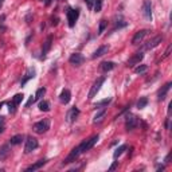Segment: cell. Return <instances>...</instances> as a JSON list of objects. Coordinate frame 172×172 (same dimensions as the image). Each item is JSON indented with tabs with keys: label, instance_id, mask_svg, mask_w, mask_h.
<instances>
[{
	"label": "cell",
	"instance_id": "cell-40",
	"mask_svg": "<svg viewBox=\"0 0 172 172\" xmlns=\"http://www.w3.org/2000/svg\"><path fill=\"white\" fill-rule=\"evenodd\" d=\"M164 168H165L164 165H159V167H157V171H163Z\"/></svg>",
	"mask_w": 172,
	"mask_h": 172
},
{
	"label": "cell",
	"instance_id": "cell-16",
	"mask_svg": "<svg viewBox=\"0 0 172 172\" xmlns=\"http://www.w3.org/2000/svg\"><path fill=\"white\" fill-rule=\"evenodd\" d=\"M171 86H172V82H167V83L160 89L159 93H157V100H159V101H163V100L167 97L168 91H169V89H171Z\"/></svg>",
	"mask_w": 172,
	"mask_h": 172
},
{
	"label": "cell",
	"instance_id": "cell-22",
	"mask_svg": "<svg viewBox=\"0 0 172 172\" xmlns=\"http://www.w3.org/2000/svg\"><path fill=\"white\" fill-rule=\"evenodd\" d=\"M106 116V106L105 108H102L101 110H98L97 113H95V116H94V120H93V123L94 124H97V123H101L104 120V117Z\"/></svg>",
	"mask_w": 172,
	"mask_h": 172
},
{
	"label": "cell",
	"instance_id": "cell-31",
	"mask_svg": "<svg viewBox=\"0 0 172 172\" xmlns=\"http://www.w3.org/2000/svg\"><path fill=\"white\" fill-rule=\"evenodd\" d=\"M102 3H104V0H94V7H93V9H94L95 12H100V11L102 9Z\"/></svg>",
	"mask_w": 172,
	"mask_h": 172
},
{
	"label": "cell",
	"instance_id": "cell-28",
	"mask_svg": "<svg viewBox=\"0 0 172 172\" xmlns=\"http://www.w3.org/2000/svg\"><path fill=\"white\" fill-rule=\"evenodd\" d=\"M106 27H108V22L105 19H101L100 20V26H98V35H102L104 31L106 30Z\"/></svg>",
	"mask_w": 172,
	"mask_h": 172
},
{
	"label": "cell",
	"instance_id": "cell-9",
	"mask_svg": "<svg viewBox=\"0 0 172 172\" xmlns=\"http://www.w3.org/2000/svg\"><path fill=\"white\" fill-rule=\"evenodd\" d=\"M161 42H163V37H161V35H156L153 39L148 41L147 43L143 46L141 51H143V50H152V49H155V47H157V46H159Z\"/></svg>",
	"mask_w": 172,
	"mask_h": 172
},
{
	"label": "cell",
	"instance_id": "cell-34",
	"mask_svg": "<svg viewBox=\"0 0 172 172\" xmlns=\"http://www.w3.org/2000/svg\"><path fill=\"white\" fill-rule=\"evenodd\" d=\"M171 49H172V46H168V49L165 50V53H164L163 58H161V61H163V59H165V58H167V57H169V53H171Z\"/></svg>",
	"mask_w": 172,
	"mask_h": 172
},
{
	"label": "cell",
	"instance_id": "cell-14",
	"mask_svg": "<svg viewBox=\"0 0 172 172\" xmlns=\"http://www.w3.org/2000/svg\"><path fill=\"white\" fill-rule=\"evenodd\" d=\"M35 75H37V70H35V67H28V69H27V71H26V74H24V77L22 78L20 86H24L26 83L30 81V79L35 78Z\"/></svg>",
	"mask_w": 172,
	"mask_h": 172
},
{
	"label": "cell",
	"instance_id": "cell-6",
	"mask_svg": "<svg viewBox=\"0 0 172 172\" xmlns=\"http://www.w3.org/2000/svg\"><path fill=\"white\" fill-rule=\"evenodd\" d=\"M39 147V143L38 140L33 136H28L27 140H26V145H24V153H31L33 151H35L37 148Z\"/></svg>",
	"mask_w": 172,
	"mask_h": 172
},
{
	"label": "cell",
	"instance_id": "cell-29",
	"mask_svg": "<svg viewBox=\"0 0 172 172\" xmlns=\"http://www.w3.org/2000/svg\"><path fill=\"white\" fill-rule=\"evenodd\" d=\"M23 98H24V95L20 94V93H18V94H15V95L12 97V101H11V102L15 104V105L18 106V105H19V104H20L22 101H23Z\"/></svg>",
	"mask_w": 172,
	"mask_h": 172
},
{
	"label": "cell",
	"instance_id": "cell-15",
	"mask_svg": "<svg viewBox=\"0 0 172 172\" xmlns=\"http://www.w3.org/2000/svg\"><path fill=\"white\" fill-rule=\"evenodd\" d=\"M51 45H53V37H51V35H49V37H47V39H46V42L43 43V49H42L41 59H45V58H46L47 53H49L50 49H51Z\"/></svg>",
	"mask_w": 172,
	"mask_h": 172
},
{
	"label": "cell",
	"instance_id": "cell-32",
	"mask_svg": "<svg viewBox=\"0 0 172 172\" xmlns=\"http://www.w3.org/2000/svg\"><path fill=\"white\" fill-rule=\"evenodd\" d=\"M147 70H148V66L147 65H140V66H137V67L135 69V73L136 74H144Z\"/></svg>",
	"mask_w": 172,
	"mask_h": 172
},
{
	"label": "cell",
	"instance_id": "cell-7",
	"mask_svg": "<svg viewBox=\"0 0 172 172\" xmlns=\"http://www.w3.org/2000/svg\"><path fill=\"white\" fill-rule=\"evenodd\" d=\"M98 140H100V136L98 135H94L93 137H90L89 140L82 141V153H85V152H87V151H90L91 148H93L95 144L98 143Z\"/></svg>",
	"mask_w": 172,
	"mask_h": 172
},
{
	"label": "cell",
	"instance_id": "cell-39",
	"mask_svg": "<svg viewBox=\"0 0 172 172\" xmlns=\"http://www.w3.org/2000/svg\"><path fill=\"white\" fill-rule=\"evenodd\" d=\"M164 161H165V164L169 163V153H168V155L165 156V159H164Z\"/></svg>",
	"mask_w": 172,
	"mask_h": 172
},
{
	"label": "cell",
	"instance_id": "cell-38",
	"mask_svg": "<svg viewBox=\"0 0 172 172\" xmlns=\"http://www.w3.org/2000/svg\"><path fill=\"white\" fill-rule=\"evenodd\" d=\"M0 127H4V117L0 116Z\"/></svg>",
	"mask_w": 172,
	"mask_h": 172
},
{
	"label": "cell",
	"instance_id": "cell-12",
	"mask_svg": "<svg viewBox=\"0 0 172 172\" xmlns=\"http://www.w3.org/2000/svg\"><path fill=\"white\" fill-rule=\"evenodd\" d=\"M69 62L73 66H81V65H83V62H85V57H83L81 53H74L70 55Z\"/></svg>",
	"mask_w": 172,
	"mask_h": 172
},
{
	"label": "cell",
	"instance_id": "cell-20",
	"mask_svg": "<svg viewBox=\"0 0 172 172\" xmlns=\"http://www.w3.org/2000/svg\"><path fill=\"white\" fill-rule=\"evenodd\" d=\"M9 152H11V148H9V144H4L0 147V160H5L9 156Z\"/></svg>",
	"mask_w": 172,
	"mask_h": 172
},
{
	"label": "cell",
	"instance_id": "cell-4",
	"mask_svg": "<svg viewBox=\"0 0 172 172\" xmlns=\"http://www.w3.org/2000/svg\"><path fill=\"white\" fill-rule=\"evenodd\" d=\"M66 18H67V23H69V27L73 28L75 23H77L78 18H79V9H74V8H67L66 11Z\"/></svg>",
	"mask_w": 172,
	"mask_h": 172
},
{
	"label": "cell",
	"instance_id": "cell-25",
	"mask_svg": "<svg viewBox=\"0 0 172 172\" xmlns=\"http://www.w3.org/2000/svg\"><path fill=\"white\" fill-rule=\"evenodd\" d=\"M38 108H39V110L41 112H49L50 110V102L49 101H46V100H41V102H39Z\"/></svg>",
	"mask_w": 172,
	"mask_h": 172
},
{
	"label": "cell",
	"instance_id": "cell-11",
	"mask_svg": "<svg viewBox=\"0 0 172 172\" xmlns=\"http://www.w3.org/2000/svg\"><path fill=\"white\" fill-rule=\"evenodd\" d=\"M143 58H144V53H143V51H137V53L133 54V55L128 59L127 66L132 67V66H135V65H139L140 62L143 61Z\"/></svg>",
	"mask_w": 172,
	"mask_h": 172
},
{
	"label": "cell",
	"instance_id": "cell-10",
	"mask_svg": "<svg viewBox=\"0 0 172 172\" xmlns=\"http://www.w3.org/2000/svg\"><path fill=\"white\" fill-rule=\"evenodd\" d=\"M78 116H79V109L77 106L70 108L69 110H67V113H66V121L69 124H73L78 119Z\"/></svg>",
	"mask_w": 172,
	"mask_h": 172
},
{
	"label": "cell",
	"instance_id": "cell-5",
	"mask_svg": "<svg viewBox=\"0 0 172 172\" xmlns=\"http://www.w3.org/2000/svg\"><path fill=\"white\" fill-rule=\"evenodd\" d=\"M137 125H139L137 116L132 114V113H128L127 119H125V128H127V131H133V129L137 128Z\"/></svg>",
	"mask_w": 172,
	"mask_h": 172
},
{
	"label": "cell",
	"instance_id": "cell-3",
	"mask_svg": "<svg viewBox=\"0 0 172 172\" xmlns=\"http://www.w3.org/2000/svg\"><path fill=\"white\" fill-rule=\"evenodd\" d=\"M106 81V78L105 77H100L97 78V81L93 83V86L90 87V90H89V94H87V98L89 100H93L97 95V93L100 91V89H101V86L104 85V82Z\"/></svg>",
	"mask_w": 172,
	"mask_h": 172
},
{
	"label": "cell",
	"instance_id": "cell-19",
	"mask_svg": "<svg viewBox=\"0 0 172 172\" xmlns=\"http://www.w3.org/2000/svg\"><path fill=\"white\" fill-rule=\"evenodd\" d=\"M109 51V46L106 45H104V46H100L98 49L94 51V54L91 55V58L93 59H95V58H100V57H102V55H105V54Z\"/></svg>",
	"mask_w": 172,
	"mask_h": 172
},
{
	"label": "cell",
	"instance_id": "cell-27",
	"mask_svg": "<svg viewBox=\"0 0 172 172\" xmlns=\"http://www.w3.org/2000/svg\"><path fill=\"white\" fill-rule=\"evenodd\" d=\"M45 94H46V87H39L37 93H35V95H34V98H35V101H41Z\"/></svg>",
	"mask_w": 172,
	"mask_h": 172
},
{
	"label": "cell",
	"instance_id": "cell-18",
	"mask_svg": "<svg viewBox=\"0 0 172 172\" xmlns=\"http://www.w3.org/2000/svg\"><path fill=\"white\" fill-rule=\"evenodd\" d=\"M47 161H49V160H47V159L38 160L37 163H34L33 165H30V167H27V168H26V171H27V172H30V171H37V169H41V168L43 167V165H46V164H47Z\"/></svg>",
	"mask_w": 172,
	"mask_h": 172
},
{
	"label": "cell",
	"instance_id": "cell-26",
	"mask_svg": "<svg viewBox=\"0 0 172 172\" xmlns=\"http://www.w3.org/2000/svg\"><path fill=\"white\" fill-rule=\"evenodd\" d=\"M110 102H112V97H108V98H104V100H101V101H98V102L94 105V108H104V106L108 108V105Z\"/></svg>",
	"mask_w": 172,
	"mask_h": 172
},
{
	"label": "cell",
	"instance_id": "cell-36",
	"mask_svg": "<svg viewBox=\"0 0 172 172\" xmlns=\"http://www.w3.org/2000/svg\"><path fill=\"white\" fill-rule=\"evenodd\" d=\"M171 128V119H167L165 120V129H169Z\"/></svg>",
	"mask_w": 172,
	"mask_h": 172
},
{
	"label": "cell",
	"instance_id": "cell-41",
	"mask_svg": "<svg viewBox=\"0 0 172 172\" xmlns=\"http://www.w3.org/2000/svg\"><path fill=\"white\" fill-rule=\"evenodd\" d=\"M3 131H4V127H0V133H1Z\"/></svg>",
	"mask_w": 172,
	"mask_h": 172
},
{
	"label": "cell",
	"instance_id": "cell-42",
	"mask_svg": "<svg viewBox=\"0 0 172 172\" xmlns=\"http://www.w3.org/2000/svg\"><path fill=\"white\" fill-rule=\"evenodd\" d=\"M3 105H4V102H0V109H1V106H3Z\"/></svg>",
	"mask_w": 172,
	"mask_h": 172
},
{
	"label": "cell",
	"instance_id": "cell-37",
	"mask_svg": "<svg viewBox=\"0 0 172 172\" xmlns=\"http://www.w3.org/2000/svg\"><path fill=\"white\" fill-rule=\"evenodd\" d=\"M117 165H119V161H114V163L110 165V168H109V171H113V169H116L117 168Z\"/></svg>",
	"mask_w": 172,
	"mask_h": 172
},
{
	"label": "cell",
	"instance_id": "cell-2",
	"mask_svg": "<svg viewBox=\"0 0 172 172\" xmlns=\"http://www.w3.org/2000/svg\"><path fill=\"white\" fill-rule=\"evenodd\" d=\"M81 153H82V143L79 144V145H77L75 148H73V149H71V152H70L69 155H67V157L63 160L62 165H66V164L74 163V161L78 159V156L81 155Z\"/></svg>",
	"mask_w": 172,
	"mask_h": 172
},
{
	"label": "cell",
	"instance_id": "cell-21",
	"mask_svg": "<svg viewBox=\"0 0 172 172\" xmlns=\"http://www.w3.org/2000/svg\"><path fill=\"white\" fill-rule=\"evenodd\" d=\"M116 67V63L114 62H110V61H108V62H102L101 65H100V69L102 70L104 73H108V71H110V70H113Z\"/></svg>",
	"mask_w": 172,
	"mask_h": 172
},
{
	"label": "cell",
	"instance_id": "cell-8",
	"mask_svg": "<svg viewBox=\"0 0 172 172\" xmlns=\"http://www.w3.org/2000/svg\"><path fill=\"white\" fill-rule=\"evenodd\" d=\"M141 11H143V16L145 18V20L152 22V3L149 0H144Z\"/></svg>",
	"mask_w": 172,
	"mask_h": 172
},
{
	"label": "cell",
	"instance_id": "cell-33",
	"mask_svg": "<svg viewBox=\"0 0 172 172\" xmlns=\"http://www.w3.org/2000/svg\"><path fill=\"white\" fill-rule=\"evenodd\" d=\"M86 5L89 7V9H93V7H94V0H85Z\"/></svg>",
	"mask_w": 172,
	"mask_h": 172
},
{
	"label": "cell",
	"instance_id": "cell-23",
	"mask_svg": "<svg viewBox=\"0 0 172 172\" xmlns=\"http://www.w3.org/2000/svg\"><path fill=\"white\" fill-rule=\"evenodd\" d=\"M127 148H128V147H127V144H123V145H120V147L114 151V153H113V159H114V160L119 159L120 156H121V155L124 153V152L127 151Z\"/></svg>",
	"mask_w": 172,
	"mask_h": 172
},
{
	"label": "cell",
	"instance_id": "cell-30",
	"mask_svg": "<svg viewBox=\"0 0 172 172\" xmlns=\"http://www.w3.org/2000/svg\"><path fill=\"white\" fill-rule=\"evenodd\" d=\"M147 105H148V98L147 97H141V98L137 101V109H144Z\"/></svg>",
	"mask_w": 172,
	"mask_h": 172
},
{
	"label": "cell",
	"instance_id": "cell-24",
	"mask_svg": "<svg viewBox=\"0 0 172 172\" xmlns=\"http://www.w3.org/2000/svg\"><path fill=\"white\" fill-rule=\"evenodd\" d=\"M23 139H24L23 135H15L9 139V144H11V145H19V144H22Z\"/></svg>",
	"mask_w": 172,
	"mask_h": 172
},
{
	"label": "cell",
	"instance_id": "cell-1",
	"mask_svg": "<svg viewBox=\"0 0 172 172\" xmlns=\"http://www.w3.org/2000/svg\"><path fill=\"white\" fill-rule=\"evenodd\" d=\"M50 125H51V121H50V119H43L41 120V121H38V123L34 124V132L35 133H39V135H43V133H46V132L50 129Z\"/></svg>",
	"mask_w": 172,
	"mask_h": 172
},
{
	"label": "cell",
	"instance_id": "cell-43",
	"mask_svg": "<svg viewBox=\"0 0 172 172\" xmlns=\"http://www.w3.org/2000/svg\"><path fill=\"white\" fill-rule=\"evenodd\" d=\"M3 1H4V0H0V7H1V4H3Z\"/></svg>",
	"mask_w": 172,
	"mask_h": 172
},
{
	"label": "cell",
	"instance_id": "cell-13",
	"mask_svg": "<svg viewBox=\"0 0 172 172\" xmlns=\"http://www.w3.org/2000/svg\"><path fill=\"white\" fill-rule=\"evenodd\" d=\"M148 33H149V30H140V31H137V33L135 34V37L132 38V45H139V43H141V42L144 41V38L148 35Z\"/></svg>",
	"mask_w": 172,
	"mask_h": 172
},
{
	"label": "cell",
	"instance_id": "cell-35",
	"mask_svg": "<svg viewBox=\"0 0 172 172\" xmlns=\"http://www.w3.org/2000/svg\"><path fill=\"white\" fill-rule=\"evenodd\" d=\"M34 102H35V98H34L33 95H31V98H30V100H28V102L26 104V108H28V106H30V105H31V104H34Z\"/></svg>",
	"mask_w": 172,
	"mask_h": 172
},
{
	"label": "cell",
	"instance_id": "cell-17",
	"mask_svg": "<svg viewBox=\"0 0 172 172\" xmlns=\"http://www.w3.org/2000/svg\"><path fill=\"white\" fill-rule=\"evenodd\" d=\"M70 100H71V93H70V90L69 89H63V90L61 91V94H59V101H61V104L67 105V104L70 102Z\"/></svg>",
	"mask_w": 172,
	"mask_h": 172
}]
</instances>
